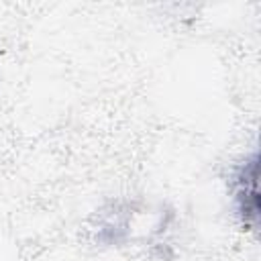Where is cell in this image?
<instances>
[{
    "label": "cell",
    "instance_id": "cell-1",
    "mask_svg": "<svg viewBox=\"0 0 261 261\" xmlns=\"http://www.w3.org/2000/svg\"><path fill=\"white\" fill-rule=\"evenodd\" d=\"M237 200L239 210L247 218H257V163L255 159L245 163L241 175H239V188H237Z\"/></svg>",
    "mask_w": 261,
    "mask_h": 261
}]
</instances>
